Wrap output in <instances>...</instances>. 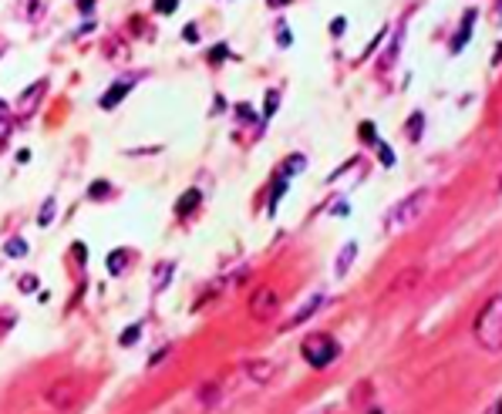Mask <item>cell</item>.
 Instances as JSON below:
<instances>
[{
	"instance_id": "obj_4",
	"label": "cell",
	"mask_w": 502,
	"mask_h": 414,
	"mask_svg": "<svg viewBox=\"0 0 502 414\" xmlns=\"http://www.w3.org/2000/svg\"><path fill=\"white\" fill-rule=\"evenodd\" d=\"M276 303H280V296L273 293L270 286H263V290H256L253 303H250V310H253V317H256V320H266V317H273V313H276Z\"/></svg>"
},
{
	"instance_id": "obj_9",
	"label": "cell",
	"mask_w": 502,
	"mask_h": 414,
	"mask_svg": "<svg viewBox=\"0 0 502 414\" xmlns=\"http://www.w3.org/2000/svg\"><path fill=\"white\" fill-rule=\"evenodd\" d=\"M219 401H223V391H219L216 384H206L203 391H199V404H203V408H216Z\"/></svg>"
},
{
	"instance_id": "obj_16",
	"label": "cell",
	"mask_w": 502,
	"mask_h": 414,
	"mask_svg": "<svg viewBox=\"0 0 502 414\" xmlns=\"http://www.w3.org/2000/svg\"><path fill=\"white\" fill-rule=\"evenodd\" d=\"M138 333H142V327H128V330L121 333V344H125V347H128V344H135V337H138Z\"/></svg>"
},
{
	"instance_id": "obj_6",
	"label": "cell",
	"mask_w": 502,
	"mask_h": 414,
	"mask_svg": "<svg viewBox=\"0 0 502 414\" xmlns=\"http://www.w3.org/2000/svg\"><path fill=\"white\" fill-rule=\"evenodd\" d=\"M320 306H324V293H314V296H310V300H307V303H303V306H300V310L294 313V317L287 320V327H297V324H303V320H310V317H314Z\"/></svg>"
},
{
	"instance_id": "obj_11",
	"label": "cell",
	"mask_w": 502,
	"mask_h": 414,
	"mask_svg": "<svg viewBox=\"0 0 502 414\" xmlns=\"http://www.w3.org/2000/svg\"><path fill=\"white\" fill-rule=\"evenodd\" d=\"M125 91H128V85H115V88H112V91H108V94H105V98H101V105H105V108H112V105H118V101H121V94H125Z\"/></svg>"
},
{
	"instance_id": "obj_21",
	"label": "cell",
	"mask_w": 502,
	"mask_h": 414,
	"mask_svg": "<svg viewBox=\"0 0 502 414\" xmlns=\"http://www.w3.org/2000/svg\"><path fill=\"white\" fill-rule=\"evenodd\" d=\"M34 286H37V280H34V276H24V280H21V290H34Z\"/></svg>"
},
{
	"instance_id": "obj_10",
	"label": "cell",
	"mask_w": 502,
	"mask_h": 414,
	"mask_svg": "<svg viewBox=\"0 0 502 414\" xmlns=\"http://www.w3.org/2000/svg\"><path fill=\"white\" fill-rule=\"evenodd\" d=\"M418 276H421L418 269H408V273H401V276L391 283V293H398V290H405V286H414V283H418Z\"/></svg>"
},
{
	"instance_id": "obj_17",
	"label": "cell",
	"mask_w": 502,
	"mask_h": 414,
	"mask_svg": "<svg viewBox=\"0 0 502 414\" xmlns=\"http://www.w3.org/2000/svg\"><path fill=\"white\" fill-rule=\"evenodd\" d=\"M176 3H179V0H155V10H159V14H172Z\"/></svg>"
},
{
	"instance_id": "obj_8",
	"label": "cell",
	"mask_w": 502,
	"mask_h": 414,
	"mask_svg": "<svg viewBox=\"0 0 502 414\" xmlns=\"http://www.w3.org/2000/svg\"><path fill=\"white\" fill-rule=\"evenodd\" d=\"M354 256H357V242H347V246L341 249V256H337V266H334L337 280H341V276H347V269H351V263H354Z\"/></svg>"
},
{
	"instance_id": "obj_14",
	"label": "cell",
	"mask_w": 502,
	"mask_h": 414,
	"mask_svg": "<svg viewBox=\"0 0 502 414\" xmlns=\"http://www.w3.org/2000/svg\"><path fill=\"white\" fill-rule=\"evenodd\" d=\"M51 216H54V199H47V202H44V209H41V219H37V222H41V226H47V222H51Z\"/></svg>"
},
{
	"instance_id": "obj_2",
	"label": "cell",
	"mask_w": 502,
	"mask_h": 414,
	"mask_svg": "<svg viewBox=\"0 0 502 414\" xmlns=\"http://www.w3.org/2000/svg\"><path fill=\"white\" fill-rule=\"evenodd\" d=\"M475 337H479V344H482V347H489V350H499V344H502L499 296H492V300L482 306V313H479V320H475Z\"/></svg>"
},
{
	"instance_id": "obj_15",
	"label": "cell",
	"mask_w": 502,
	"mask_h": 414,
	"mask_svg": "<svg viewBox=\"0 0 502 414\" xmlns=\"http://www.w3.org/2000/svg\"><path fill=\"white\" fill-rule=\"evenodd\" d=\"M7 253H10V256H24V253H27L24 239H14V242H7Z\"/></svg>"
},
{
	"instance_id": "obj_12",
	"label": "cell",
	"mask_w": 502,
	"mask_h": 414,
	"mask_svg": "<svg viewBox=\"0 0 502 414\" xmlns=\"http://www.w3.org/2000/svg\"><path fill=\"white\" fill-rule=\"evenodd\" d=\"M303 165H307V158H303V155H290V158H287V165H283L280 172H283V175H294V172H300Z\"/></svg>"
},
{
	"instance_id": "obj_18",
	"label": "cell",
	"mask_w": 502,
	"mask_h": 414,
	"mask_svg": "<svg viewBox=\"0 0 502 414\" xmlns=\"http://www.w3.org/2000/svg\"><path fill=\"white\" fill-rule=\"evenodd\" d=\"M121 266H125V253H118L115 260H108V269H115V273H121Z\"/></svg>"
},
{
	"instance_id": "obj_3",
	"label": "cell",
	"mask_w": 502,
	"mask_h": 414,
	"mask_svg": "<svg viewBox=\"0 0 502 414\" xmlns=\"http://www.w3.org/2000/svg\"><path fill=\"white\" fill-rule=\"evenodd\" d=\"M303 357L314 364V367H327L334 357H337V344H334V337H327V333H314V337H307L303 340Z\"/></svg>"
},
{
	"instance_id": "obj_13",
	"label": "cell",
	"mask_w": 502,
	"mask_h": 414,
	"mask_svg": "<svg viewBox=\"0 0 502 414\" xmlns=\"http://www.w3.org/2000/svg\"><path fill=\"white\" fill-rule=\"evenodd\" d=\"M196 202H199V192H185V196H182V202H179V212H189Z\"/></svg>"
},
{
	"instance_id": "obj_5",
	"label": "cell",
	"mask_w": 502,
	"mask_h": 414,
	"mask_svg": "<svg viewBox=\"0 0 502 414\" xmlns=\"http://www.w3.org/2000/svg\"><path fill=\"white\" fill-rule=\"evenodd\" d=\"M78 394H81V387L74 384V381H61V384H54V391L47 394V401H51L54 408H74V404H78Z\"/></svg>"
},
{
	"instance_id": "obj_22",
	"label": "cell",
	"mask_w": 502,
	"mask_h": 414,
	"mask_svg": "<svg viewBox=\"0 0 502 414\" xmlns=\"http://www.w3.org/2000/svg\"><path fill=\"white\" fill-rule=\"evenodd\" d=\"M105 192H108V185H105V182H98V185H91V196H105Z\"/></svg>"
},
{
	"instance_id": "obj_19",
	"label": "cell",
	"mask_w": 502,
	"mask_h": 414,
	"mask_svg": "<svg viewBox=\"0 0 502 414\" xmlns=\"http://www.w3.org/2000/svg\"><path fill=\"white\" fill-rule=\"evenodd\" d=\"M378 152H381L384 165H391V162H394V155H391V152H388V145H384V142H378Z\"/></svg>"
},
{
	"instance_id": "obj_7",
	"label": "cell",
	"mask_w": 502,
	"mask_h": 414,
	"mask_svg": "<svg viewBox=\"0 0 502 414\" xmlns=\"http://www.w3.org/2000/svg\"><path fill=\"white\" fill-rule=\"evenodd\" d=\"M243 370H246L256 384H266V381L273 377V364H270V360H246V364H243Z\"/></svg>"
},
{
	"instance_id": "obj_20",
	"label": "cell",
	"mask_w": 502,
	"mask_h": 414,
	"mask_svg": "<svg viewBox=\"0 0 502 414\" xmlns=\"http://www.w3.org/2000/svg\"><path fill=\"white\" fill-rule=\"evenodd\" d=\"M421 135V115H411V138Z\"/></svg>"
},
{
	"instance_id": "obj_1",
	"label": "cell",
	"mask_w": 502,
	"mask_h": 414,
	"mask_svg": "<svg viewBox=\"0 0 502 414\" xmlns=\"http://www.w3.org/2000/svg\"><path fill=\"white\" fill-rule=\"evenodd\" d=\"M432 202H435V192L432 189H418L408 199H401L398 206L391 209V216H388V233H405L408 226H414L432 209Z\"/></svg>"
}]
</instances>
